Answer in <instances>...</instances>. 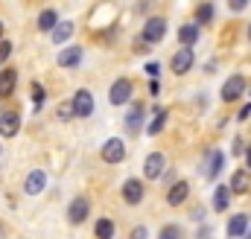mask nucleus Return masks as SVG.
I'll use <instances>...</instances> for the list:
<instances>
[{"mask_svg":"<svg viewBox=\"0 0 251 239\" xmlns=\"http://www.w3.org/2000/svg\"><path fill=\"white\" fill-rule=\"evenodd\" d=\"M231 192H249V187H251V178H249V172L246 169H237L234 175H231Z\"/></svg>","mask_w":251,"mask_h":239,"instance_id":"21","label":"nucleus"},{"mask_svg":"<svg viewBox=\"0 0 251 239\" xmlns=\"http://www.w3.org/2000/svg\"><path fill=\"white\" fill-rule=\"evenodd\" d=\"M15 88H18V70H12V67L0 70V96H3V99L12 96Z\"/></svg>","mask_w":251,"mask_h":239,"instance_id":"15","label":"nucleus"},{"mask_svg":"<svg viewBox=\"0 0 251 239\" xmlns=\"http://www.w3.org/2000/svg\"><path fill=\"white\" fill-rule=\"evenodd\" d=\"M143 192H146V187H143V181L140 178H128L123 184V201L126 204H131V207L143 201Z\"/></svg>","mask_w":251,"mask_h":239,"instance_id":"10","label":"nucleus"},{"mask_svg":"<svg viewBox=\"0 0 251 239\" xmlns=\"http://www.w3.org/2000/svg\"><path fill=\"white\" fill-rule=\"evenodd\" d=\"M131 91H134L131 79H126V76L114 79V85L108 88V102H111V105H126V102L131 99Z\"/></svg>","mask_w":251,"mask_h":239,"instance_id":"3","label":"nucleus"},{"mask_svg":"<svg viewBox=\"0 0 251 239\" xmlns=\"http://www.w3.org/2000/svg\"><path fill=\"white\" fill-rule=\"evenodd\" d=\"M158 91H161V85H158V82H152V85H149V94H152V96H158Z\"/></svg>","mask_w":251,"mask_h":239,"instance_id":"33","label":"nucleus"},{"mask_svg":"<svg viewBox=\"0 0 251 239\" xmlns=\"http://www.w3.org/2000/svg\"><path fill=\"white\" fill-rule=\"evenodd\" d=\"M199 35H201V29H199V24H181L178 26V41H181V47H196V41H199Z\"/></svg>","mask_w":251,"mask_h":239,"instance_id":"16","label":"nucleus"},{"mask_svg":"<svg viewBox=\"0 0 251 239\" xmlns=\"http://www.w3.org/2000/svg\"><path fill=\"white\" fill-rule=\"evenodd\" d=\"M94 237L97 239H114V222L108 216H102L97 225H94Z\"/></svg>","mask_w":251,"mask_h":239,"instance_id":"22","label":"nucleus"},{"mask_svg":"<svg viewBox=\"0 0 251 239\" xmlns=\"http://www.w3.org/2000/svg\"><path fill=\"white\" fill-rule=\"evenodd\" d=\"M249 114H251V105H246V108H243V111H240L237 117H240V120H246V117H249Z\"/></svg>","mask_w":251,"mask_h":239,"instance_id":"34","label":"nucleus"},{"mask_svg":"<svg viewBox=\"0 0 251 239\" xmlns=\"http://www.w3.org/2000/svg\"><path fill=\"white\" fill-rule=\"evenodd\" d=\"M73 21H62L56 29H53V44H64V41H70V35H73Z\"/></svg>","mask_w":251,"mask_h":239,"instance_id":"23","label":"nucleus"},{"mask_svg":"<svg viewBox=\"0 0 251 239\" xmlns=\"http://www.w3.org/2000/svg\"><path fill=\"white\" fill-rule=\"evenodd\" d=\"M29 96H32L35 108H41V105H44V88H41V82H32V85H29Z\"/></svg>","mask_w":251,"mask_h":239,"instance_id":"26","label":"nucleus"},{"mask_svg":"<svg viewBox=\"0 0 251 239\" xmlns=\"http://www.w3.org/2000/svg\"><path fill=\"white\" fill-rule=\"evenodd\" d=\"M228 207H231V187L219 184V187L213 190V210L222 213V210H228Z\"/></svg>","mask_w":251,"mask_h":239,"instance_id":"19","label":"nucleus"},{"mask_svg":"<svg viewBox=\"0 0 251 239\" xmlns=\"http://www.w3.org/2000/svg\"><path fill=\"white\" fill-rule=\"evenodd\" d=\"M225 231H228V237H231V239L249 237V216H246V213H237V216H231Z\"/></svg>","mask_w":251,"mask_h":239,"instance_id":"14","label":"nucleus"},{"mask_svg":"<svg viewBox=\"0 0 251 239\" xmlns=\"http://www.w3.org/2000/svg\"><path fill=\"white\" fill-rule=\"evenodd\" d=\"M246 167H249V169H251V146H249V149H246Z\"/></svg>","mask_w":251,"mask_h":239,"instance_id":"35","label":"nucleus"},{"mask_svg":"<svg viewBox=\"0 0 251 239\" xmlns=\"http://www.w3.org/2000/svg\"><path fill=\"white\" fill-rule=\"evenodd\" d=\"M158 239H181V228H178V225H164L161 234H158Z\"/></svg>","mask_w":251,"mask_h":239,"instance_id":"27","label":"nucleus"},{"mask_svg":"<svg viewBox=\"0 0 251 239\" xmlns=\"http://www.w3.org/2000/svg\"><path fill=\"white\" fill-rule=\"evenodd\" d=\"M167 117H170V111H167V108H158L155 117H152V122L146 125V131H149V134H161L164 125H167Z\"/></svg>","mask_w":251,"mask_h":239,"instance_id":"24","label":"nucleus"},{"mask_svg":"<svg viewBox=\"0 0 251 239\" xmlns=\"http://www.w3.org/2000/svg\"><path fill=\"white\" fill-rule=\"evenodd\" d=\"M79 61H82V47H64L62 53L56 56L59 67H76Z\"/></svg>","mask_w":251,"mask_h":239,"instance_id":"18","label":"nucleus"},{"mask_svg":"<svg viewBox=\"0 0 251 239\" xmlns=\"http://www.w3.org/2000/svg\"><path fill=\"white\" fill-rule=\"evenodd\" d=\"M213 15H216L213 3H201V6H196V24H199V26L213 24Z\"/></svg>","mask_w":251,"mask_h":239,"instance_id":"25","label":"nucleus"},{"mask_svg":"<svg viewBox=\"0 0 251 239\" xmlns=\"http://www.w3.org/2000/svg\"><path fill=\"white\" fill-rule=\"evenodd\" d=\"M73 117H76L73 102H62V105H59V120H64V122H67V120H73Z\"/></svg>","mask_w":251,"mask_h":239,"instance_id":"28","label":"nucleus"},{"mask_svg":"<svg viewBox=\"0 0 251 239\" xmlns=\"http://www.w3.org/2000/svg\"><path fill=\"white\" fill-rule=\"evenodd\" d=\"M167 35V21L164 18H149L143 24V32H140V41L143 44H161Z\"/></svg>","mask_w":251,"mask_h":239,"instance_id":"2","label":"nucleus"},{"mask_svg":"<svg viewBox=\"0 0 251 239\" xmlns=\"http://www.w3.org/2000/svg\"><path fill=\"white\" fill-rule=\"evenodd\" d=\"M70 102H73V111H76L79 120H88L91 114H94V94H91L88 88H79L76 96H73Z\"/></svg>","mask_w":251,"mask_h":239,"instance_id":"6","label":"nucleus"},{"mask_svg":"<svg viewBox=\"0 0 251 239\" xmlns=\"http://www.w3.org/2000/svg\"><path fill=\"white\" fill-rule=\"evenodd\" d=\"M246 239H251V234H249V237H246Z\"/></svg>","mask_w":251,"mask_h":239,"instance_id":"38","label":"nucleus"},{"mask_svg":"<svg viewBox=\"0 0 251 239\" xmlns=\"http://www.w3.org/2000/svg\"><path fill=\"white\" fill-rule=\"evenodd\" d=\"M0 231H3V228H0Z\"/></svg>","mask_w":251,"mask_h":239,"instance_id":"39","label":"nucleus"},{"mask_svg":"<svg viewBox=\"0 0 251 239\" xmlns=\"http://www.w3.org/2000/svg\"><path fill=\"white\" fill-rule=\"evenodd\" d=\"M18 131H21V114H18V111L0 114V137H3V140H12Z\"/></svg>","mask_w":251,"mask_h":239,"instance_id":"9","label":"nucleus"},{"mask_svg":"<svg viewBox=\"0 0 251 239\" xmlns=\"http://www.w3.org/2000/svg\"><path fill=\"white\" fill-rule=\"evenodd\" d=\"M249 6V0H231V12H243Z\"/></svg>","mask_w":251,"mask_h":239,"instance_id":"32","label":"nucleus"},{"mask_svg":"<svg viewBox=\"0 0 251 239\" xmlns=\"http://www.w3.org/2000/svg\"><path fill=\"white\" fill-rule=\"evenodd\" d=\"M249 41H251V24H249Z\"/></svg>","mask_w":251,"mask_h":239,"instance_id":"37","label":"nucleus"},{"mask_svg":"<svg viewBox=\"0 0 251 239\" xmlns=\"http://www.w3.org/2000/svg\"><path fill=\"white\" fill-rule=\"evenodd\" d=\"M102 161L105 164H123L126 158V140H120V137H108L105 143H102Z\"/></svg>","mask_w":251,"mask_h":239,"instance_id":"5","label":"nucleus"},{"mask_svg":"<svg viewBox=\"0 0 251 239\" xmlns=\"http://www.w3.org/2000/svg\"><path fill=\"white\" fill-rule=\"evenodd\" d=\"M143 70H146V76H149L152 82H158V73H161V64H158V61H149Z\"/></svg>","mask_w":251,"mask_h":239,"instance_id":"29","label":"nucleus"},{"mask_svg":"<svg viewBox=\"0 0 251 239\" xmlns=\"http://www.w3.org/2000/svg\"><path fill=\"white\" fill-rule=\"evenodd\" d=\"M44 187H47V172L44 169H32L26 181H24V192L26 195H38V192H44Z\"/></svg>","mask_w":251,"mask_h":239,"instance_id":"11","label":"nucleus"},{"mask_svg":"<svg viewBox=\"0 0 251 239\" xmlns=\"http://www.w3.org/2000/svg\"><path fill=\"white\" fill-rule=\"evenodd\" d=\"M193 61H196V53H193L190 47L176 50V53H173V59H170V64H173V73H176V76H184L187 70H193Z\"/></svg>","mask_w":251,"mask_h":239,"instance_id":"8","label":"nucleus"},{"mask_svg":"<svg viewBox=\"0 0 251 239\" xmlns=\"http://www.w3.org/2000/svg\"><path fill=\"white\" fill-rule=\"evenodd\" d=\"M222 169H225V152H222V149H213V152L207 155V167H204V175H207L210 181H216Z\"/></svg>","mask_w":251,"mask_h":239,"instance_id":"12","label":"nucleus"},{"mask_svg":"<svg viewBox=\"0 0 251 239\" xmlns=\"http://www.w3.org/2000/svg\"><path fill=\"white\" fill-rule=\"evenodd\" d=\"M12 56V41H0V64H6Z\"/></svg>","mask_w":251,"mask_h":239,"instance_id":"30","label":"nucleus"},{"mask_svg":"<svg viewBox=\"0 0 251 239\" xmlns=\"http://www.w3.org/2000/svg\"><path fill=\"white\" fill-rule=\"evenodd\" d=\"M164 167H167V155H164V152H152V155H146V161H143V178H149V181L161 178Z\"/></svg>","mask_w":251,"mask_h":239,"instance_id":"7","label":"nucleus"},{"mask_svg":"<svg viewBox=\"0 0 251 239\" xmlns=\"http://www.w3.org/2000/svg\"><path fill=\"white\" fill-rule=\"evenodd\" d=\"M246 88H249V82H246V76L243 73H234V76H228L225 79V85H222V102H237L243 94H246Z\"/></svg>","mask_w":251,"mask_h":239,"instance_id":"1","label":"nucleus"},{"mask_svg":"<svg viewBox=\"0 0 251 239\" xmlns=\"http://www.w3.org/2000/svg\"><path fill=\"white\" fill-rule=\"evenodd\" d=\"M140 128H143V105L137 102V105L126 114V131H128V134H137Z\"/></svg>","mask_w":251,"mask_h":239,"instance_id":"20","label":"nucleus"},{"mask_svg":"<svg viewBox=\"0 0 251 239\" xmlns=\"http://www.w3.org/2000/svg\"><path fill=\"white\" fill-rule=\"evenodd\" d=\"M88 216H91V201H88L85 195H76V198L67 204V222H70V225H82Z\"/></svg>","mask_w":251,"mask_h":239,"instance_id":"4","label":"nucleus"},{"mask_svg":"<svg viewBox=\"0 0 251 239\" xmlns=\"http://www.w3.org/2000/svg\"><path fill=\"white\" fill-rule=\"evenodd\" d=\"M62 21H59V12L56 9H41V15H38V29L41 32H50L53 35V29L59 26Z\"/></svg>","mask_w":251,"mask_h":239,"instance_id":"17","label":"nucleus"},{"mask_svg":"<svg viewBox=\"0 0 251 239\" xmlns=\"http://www.w3.org/2000/svg\"><path fill=\"white\" fill-rule=\"evenodd\" d=\"M190 195V184L187 181H176L170 190H167V204L170 207H178V204H184Z\"/></svg>","mask_w":251,"mask_h":239,"instance_id":"13","label":"nucleus"},{"mask_svg":"<svg viewBox=\"0 0 251 239\" xmlns=\"http://www.w3.org/2000/svg\"><path fill=\"white\" fill-rule=\"evenodd\" d=\"M0 41H3V21H0Z\"/></svg>","mask_w":251,"mask_h":239,"instance_id":"36","label":"nucleus"},{"mask_svg":"<svg viewBox=\"0 0 251 239\" xmlns=\"http://www.w3.org/2000/svg\"><path fill=\"white\" fill-rule=\"evenodd\" d=\"M128 239H149V231H146L143 225H137V228L131 231V237H128Z\"/></svg>","mask_w":251,"mask_h":239,"instance_id":"31","label":"nucleus"}]
</instances>
